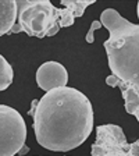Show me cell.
Instances as JSON below:
<instances>
[{
    "label": "cell",
    "instance_id": "3",
    "mask_svg": "<svg viewBox=\"0 0 139 156\" xmlns=\"http://www.w3.org/2000/svg\"><path fill=\"white\" fill-rule=\"evenodd\" d=\"M61 9L49 0H19L17 2V21L11 34L25 32L29 36H54L60 31Z\"/></svg>",
    "mask_w": 139,
    "mask_h": 156
},
{
    "label": "cell",
    "instance_id": "2",
    "mask_svg": "<svg viewBox=\"0 0 139 156\" xmlns=\"http://www.w3.org/2000/svg\"><path fill=\"white\" fill-rule=\"evenodd\" d=\"M100 24L110 36L103 43L114 77L139 92V25L130 23L114 9H106Z\"/></svg>",
    "mask_w": 139,
    "mask_h": 156
},
{
    "label": "cell",
    "instance_id": "10",
    "mask_svg": "<svg viewBox=\"0 0 139 156\" xmlns=\"http://www.w3.org/2000/svg\"><path fill=\"white\" fill-rule=\"evenodd\" d=\"M102 27V24H100V21H93L92 23V25H91V28H89V31H88V35H86V42L88 43H93V41H95V38H93V32L96 31V29H99Z\"/></svg>",
    "mask_w": 139,
    "mask_h": 156
},
{
    "label": "cell",
    "instance_id": "9",
    "mask_svg": "<svg viewBox=\"0 0 139 156\" xmlns=\"http://www.w3.org/2000/svg\"><path fill=\"white\" fill-rule=\"evenodd\" d=\"M95 3V0H82V2H74V0H61V4L64 9H67L70 11L74 18L84 16V11L86 10V7H89L91 4Z\"/></svg>",
    "mask_w": 139,
    "mask_h": 156
},
{
    "label": "cell",
    "instance_id": "4",
    "mask_svg": "<svg viewBox=\"0 0 139 156\" xmlns=\"http://www.w3.org/2000/svg\"><path fill=\"white\" fill-rule=\"evenodd\" d=\"M26 141V124L23 116L7 105H0V156H14Z\"/></svg>",
    "mask_w": 139,
    "mask_h": 156
},
{
    "label": "cell",
    "instance_id": "12",
    "mask_svg": "<svg viewBox=\"0 0 139 156\" xmlns=\"http://www.w3.org/2000/svg\"><path fill=\"white\" fill-rule=\"evenodd\" d=\"M136 10H138V18H139V2H138V7H136Z\"/></svg>",
    "mask_w": 139,
    "mask_h": 156
},
{
    "label": "cell",
    "instance_id": "7",
    "mask_svg": "<svg viewBox=\"0 0 139 156\" xmlns=\"http://www.w3.org/2000/svg\"><path fill=\"white\" fill-rule=\"evenodd\" d=\"M17 21V2H0V36L10 34Z\"/></svg>",
    "mask_w": 139,
    "mask_h": 156
},
{
    "label": "cell",
    "instance_id": "6",
    "mask_svg": "<svg viewBox=\"0 0 139 156\" xmlns=\"http://www.w3.org/2000/svg\"><path fill=\"white\" fill-rule=\"evenodd\" d=\"M36 82L43 91H52L57 88L67 87L68 73L67 68L57 62L43 63L36 71Z\"/></svg>",
    "mask_w": 139,
    "mask_h": 156
},
{
    "label": "cell",
    "instance_id": "8",
    "mask_svg": "<svg viewBox=\"0 0 139 156\" xmlns=\"http://www.w3.org/2000/svg\"><path fill=\"white\" fill-rule=\"evenodd\" d=\"M14 78L13 67L3 56L0 55V91H4L11 85Z\"/></svg>",
    "mask_w": 139,
    "mask_h": 156
},
{
    "label": "cell",
    "instance_id": "13",
    "mask_svg": "<svg viewBox=\"0 0 139 156\" xmlns=\"http://www.w3.org/2000/svg\"><path fill=\"white\" fill-rule=\"evenodd\" d=\"M136 145H138V146H139V140H138V141H136Z\"/></svg>",
    "mask_w": 139,
    "mask_h": 156
},
{
    "label": "cell",
    "instance_id": "5",
    "mask_svg": "<svg viewBox=\"0 0 139 156\" xmlns=\"http://www.w3.org/2000/svg\"><path fill=\"white\" fill-rule=\"evenodd\" d=\"M91 156H139L136 142L128 144L123 128L116 124H103L96 128V141Z\"/></svg>",
    "mask_w": 139,
    "mask_h": 156
},
{
    "label": "cell",
    "instance_id": "11",
    "mask_svg": "<svg viewBox=\"0 0 139 156\" xmlns=\"http://www.w3.org/2000/svg\"><path fill=\"white\" fill-rule=\"evenodd\" d=\"M135 117H136V119H138V121H139V109H138V112H136V113H135Z\"/></svg>",
    "mask_w": 139,
    "mask_h": 156
},
{
    "label": "cell",
    "instance_id": "1",
    "mask_svg": "<svg viewBox=\"0 0 139 156\" xmlns=\"http://www.w3.org/2000/svg\"><path fill=\"white\" fill-rule=\"evenodd\" d=\"M29 114L33 119L36 141L45 149L67 152L88 140L93 130V107L81 91L64 87L46 92L33 101Z\"/></svg>",
    "mask_w": 139,
    "mask_h": 156
}]
</instances>
